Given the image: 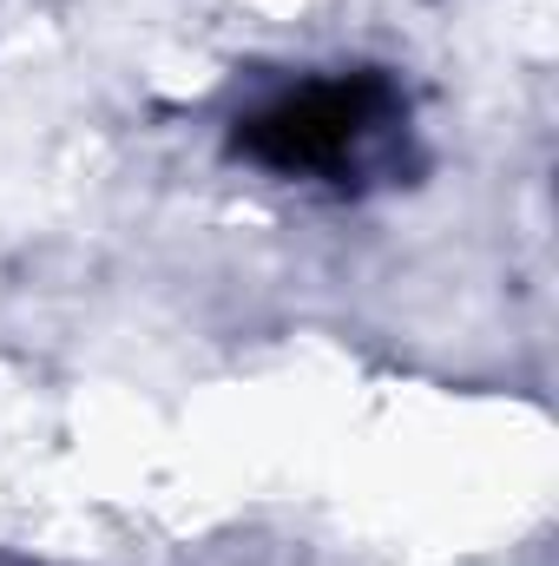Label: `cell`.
<instances>
[{"instance_id":"6da1fadb","label":"cell","mask_w":559,"mask_h":566,"mask_svg":"<svg viewBox=\"0 0 559 566\" xmlns=\"http://www.w3.org/2000/svg\"><path fill=\"white\" fill-rule=\"evenodd\" d=\"M389 86L382 80H342V86H309L296 99H277L244 126V151L277 165V171H316L342 165L356 145L389 119Z\"/></svg>"}]
</instances>
